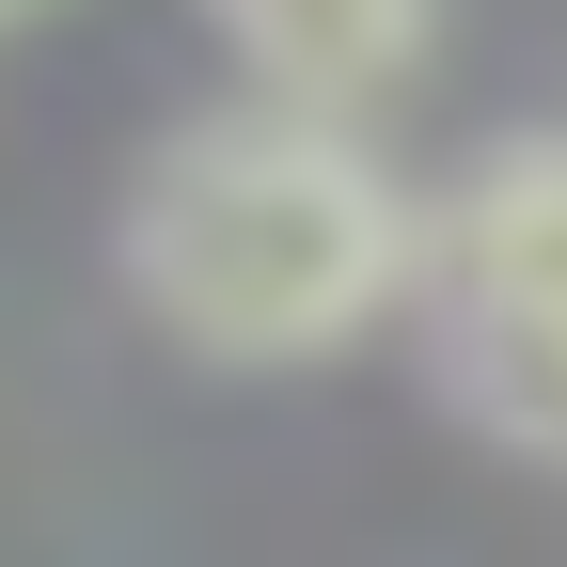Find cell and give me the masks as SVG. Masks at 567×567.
<instances>
[{"instance_id": "1", "label": "cell", "mask_w": 567, "mask_h": 567, "mask_svg": "<svg viewBox=\"0 0 567 567\" xmlns=\"http://www.w3.org/2000/svg\"><path fill=\"white\" fill-rule=\"evenodd\" d=\"M111 268H126V300L158 316L189 363L284 379V363H347L363 331L410 316L425 205L394 189L363 111H300V95L237 80V111H189L158 158L126 174Z\"/></svg>"}, {"instance_id": "2", "label": "cell", "mask_w": 567, "mask_h": 567, "mask_svg": "<svg viewBox=\"0 0 567 567\" xmlns=\"http://www.w3.org/2000/svg\"><path fill=\"white\" fill-rule=\"evenodd\" d=\"M410 347L473 442L567 473V126H520L425 205Z\"/></svg>"}, {"instance_id": "3", "label": "cell", "mask_w": 567, "mask_h": 567, "mask_svg": "<svg viewBox=\"0 0 567 567\" xmlns=\"http://www.w3.org/2000/svg\"><path fill=\"white\" fill-rule=\"evenodd\" d=\"M205 32L252 95L300 111H394L442 48V0H205Z\"/></svg>"}, {"instance_id": "4", "label": "cell", "mask_w": 567, "mask_h": 567, "mask_svg": "<svg viewBox=\"0 0 567 567\" xmlns=\"http://www.w3.org/2000/svg\"><path fill=\"white\" fill-rule=\"evenodd\" d=\"M32 17H48V0H0V32H32Z\"/></svg>"}]
</instances>
